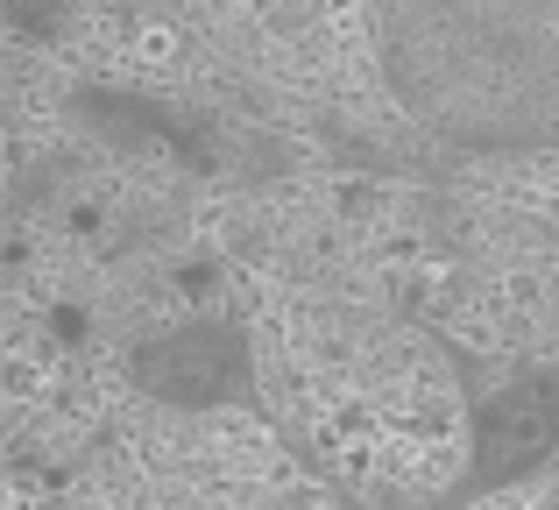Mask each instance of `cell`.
I'll return each instance as SVG.
<instances>
[{"label":"cell","instance_id":"1","mask_svg":"<svg viewBox=\"0 0 559 510\" xmlns=\"http://www.w3.org/2000/svg\"><path fill=\"white\" fill-rule=\"evenodd\" d=\"M552 426H559L552 404L524 390V398H510V404H496V412H489V454L496 461H532V454H546V447H552Z\"/></svg>","mask_w":559,"mask_h":510}]
</instances>
